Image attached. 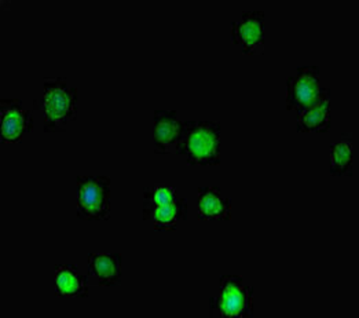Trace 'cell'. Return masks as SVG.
<instances>
[{
	"label": "cell",
	"instance_id": "7",
	"mask_svg": "<svg viewBox=\"0 0 359 318\" xmlns=\"http://www.w3.org/2000/svg\"><path fill=\"white\" fill-rule=\"evenodd\" d=\"M233 43L238 46L243 54H256L264 44V13L244 11L240 20L231 24Z\"/></svg>",
	"mask_w": 359,
	"mask_h": 318
},
{
	"label": "cell",
	"instance_id": "8",
	"mask_svg": "<svg viewBox=\"0 0 359 318\" xmlns=\"http://www.w3.org/2000/svg\"><path fill=\"white\" fill-rule=\"evenodd\" d=\"M182 121L177 110H154V153L171 154L175 152Z\"/></svg>",
	"mask_w": 359,
	"mask_h": 318
},
{
	"label": "cell",
	"instance_id": "15",
	"mask_svg": "<svg viewBox=\"0 0 359 318\" xmlns=\"http://www.w3.org/2000/svg\"><path fill=\"white\" fill-rule=\"evenodd\" d=\"M144 211L151 210L154 207H161L174 203L178 196L177 190L171 186H153L144 190Z\"/></svg>",
	"mask_w": 359,
	"mask_h": 318
},
{
	"label": "cell",
	"instance_id": "9",
	"mask_svg": "<svg viewBox=\"0 0 359 318\" xmlns=\"http://www.w3.org/2000/svg\"><path fill=\"white\" fill-rule=\"evenodd\" d=\"M330 90L323 88L316 102L297 112L299 133H326L330 130Z\"/></svg>",
	"mask_w": 359,
	"mask_h": 318
},
{
	"label": "cell",
	"instance_id": "6",
	"mask_svg": "<svg viewBox=\"0 0 359 318\" xmlns=\"http://www.w3.org/2000/svg\"><path fill=\"white\" fill-rule=\"evenodd\" d=\"M34 128V117L20 100H0L1 142L20 143Z\"/></svg>",
	"mask_w": 359,
	"mask_h": 318
},
{
	"label": "cell",
	"instance_id": "1",
	"mask_svg": "<svg viewBox=\"0 0 359 318\" xmlns=\"http://www.w3.org/2000/svg\"><path fill=\"white\" fill-rule=\"evenodd\" d=\"M43 87L34 109L41 114L46 133H64L77 119V93L64 77L44 79Z\"/></svg>",
	"mask_w": 359,
	"mask_h": 318
},
{
	"label": "cell",
	"instance_id": "3",
	"mask_svg": "<svg viewBox=\"0 0 359 318\" xmlns=\"http://www.w3.org/2000/svg\"><path fill=\"white\" fill-rule=\"evenodd\" d=\"M253 288L241 276H223L220 289L210 299L211 317H253Z\"/></svg>",
	"mask_w": 359,
	"mask_h": 318
},
{
	"label": "cell",
	"instance_id": "10",
	"mask_svg": "<svg viewBox=\"0 0 359 318\" xmlns=\"http://www.w3.org/2000/svg\"><path fill=\"white\" fill-rule=\"evenodd\" d=\"M88 276L101 286H117L121 283V256L118 253H90Z\"/></svg>",
	"mask_w": 359,
	"mask_h": 318
},
{
	"label": "cell",
	"instance_id": "12",
	"mask_svg": "<svg viewBox=\"0 0 359 318\" xmlns=\"http://www.w3.org/2000/svg\"><path fill=\"white\" fill-rule=\"evenodd\" d=\"M144 219L156 230H175L180 222L187 219V201L178 197L174 203L144 211Z\"/></svg>",
	"mask_w": 359,
	"mask_h": 318
},
{
	"label": "cell",
	"instance_id": "2",
	"mask_svg": "<svg viewBox=\"0 0 359 318\" xmlns=\"http://www.w3.org/2000/svg\"><path fill=\"white\" fill-rule=\"evenodd\" d=\"M220 131L216 121H183L175 153L184 156L189 166H216L220 163Z\"/></svg>",
	"mask_w": 359,
	"mask_h": 318
},
{
	"label": "cell",
	"instance_id": "11",
	"mask_svg": "<svg viewBox=\"0 0 359 318\" xmlns=\"http://www.w3.org/2000/svg\"><path fill=\"white\" fill-rule=\"evenodd\" d=\"M197 213L201 220H229L231 201L222 194L219 187H201L198 189Z\"/></svg>",
	"mask_w": 359,
	"mask_h": 318
},
{
	"label": "cell",
	"instance_id": "13",
	"mask_svg": "<svg viewBox=\"0 0 359 318\" xmlns=\"http://www.w3.org/2000/svg\"><path fill=\"white\" fill-rule=\"evenodd\" d=\"M55 291L61 298H87V276H83L74 265H58L55 267Z\"/></svg>",
	"mask_w": 359,
	"mask_h": 318
},
{
	"label": "cell",
	"instance_id": "14",
	"mask_svg": "<svg viewBox=\"0 0 359 318\" xmlns=\"http://www.w3.org/2000/svg\"><path fill=\"white\" fill-rule=\"evenodd\" d=\"M353 140L348 135L330 145V174L333 177L353 175Z\"/></svg>",
	"mask_w": 359,
	"mask_h": 318
},
{
	"label": "cell",
	"instance_id": "4",
	"mask_svg": "<svg viewBox=\"0 0 359 318\" xmlns=\"http://www.w3.org/2000/svg\"><path fill=\"white\" fill-rule=\"evenodd\" d=\"M77 218L83 220H108L110 218V179L77 178Z\"/></svg>",
	"mask_w": 359,
	"mask_h": 318
},
{
	"label": "cell",
	"instance_id": "5",
	"mask_svg": "<svg viewBox=\"0 0 359 318\" xmlns=\"http://www.w3.org/2000/svg\"><path fill=\"white\" fill-rule=\"evenodd\" d=\"M321 90V72L318 67L297 68L296 74L287 79V110L300 112L309 107L316 102Z\"/></svg>",
	"mask_w": 359,
	"mask_h": 318
}]
</instances>
